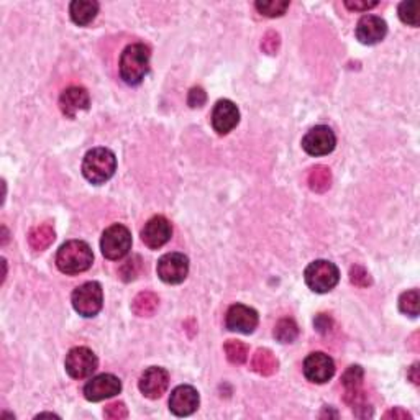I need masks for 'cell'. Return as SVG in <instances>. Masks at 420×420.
I'll list each match as a JSON object with an SVG mask.
<instances>
[{"mask_svg":"<svg viewBox=\"0 0 420 420\" xmlns=\"http://www.w3.org/2000/svg\"><path fill=\"white\" fill-rule=\"evenodd\" d=\"M304 279L305 284H307L313 292L325 294V292L332 291L338 284V281H340V271H338L333 263L317 260L305 268Z\"/></svg>","mask_w":420,"mask_h":420,"instance_id":"277c9868","label":"cell"},{"mask_svg":"<svg viewBox=\"0 0 420 420\" xmlns=\"http://www.w3.org/2000/svg\"><path fill=\"white\" fill-rule=\"evenodd\" d=\"M419 302H420L419 291L417 289L407 291L401 297H399V309H401V312L406 313V316L417 317L419 316Z\"/></svg>","mask_w":420,"mask_h":420,"instance_id":"4316f807","label":"cell"},{"mask_svg":"<svg viewBox=\"0 0 420 420\" xmlns=\"http://www.w3.org/2000/svg\"><path fill=\"white\" fill-rule=\"evenodd\" d=\"M206 100H207V96H206V92H203L202 87L190 89L189 97H188V104L190 105V107L192 109L202 107V105L206 104Z\"/></svg>","mask_w":420,"mask_h":420,"instance_id":"836d02e7","label":"cell"},{"mask_svg":"<svg viewBox=\"0 0 420 420\" xmlns=\"http://www.w3.org/2000/svg\"><path fill=\"white\" fill-rule=\"evenodd\" d=\"M118 273H120V278L126 283L131 281V279H135L140 273H142V258L140 256L130 258L129 261L122 265V268Z\"/></svg>","mask_w":420,"mask_h":420,"instance_id":"f546056e","label":"cell"},{"mask_svg":"<svg viewBox=\"0 0 420 420\" xmlns=\"http://www.w3.org/2000/svg\"><path fill=\"white\" fill-rule=\"evenodd\" d=\"M159 305V299L155 292H140L131 302V311L138 317H151Z\"/></svg>","mask_w":420,"mask_h":420,"instance_id":"7402d4cb","label":"cell"},{"mask_svg":"<svg viewBox=\"0 0 420 420\" xmlns=\"http://www.w3.org/2000/svg\"><path fill=\"white\" fill-rule=\"evenodd\" d=\"M117 158L109 148H94L87 151L82 161L84 177L92 184H104L115 174Z\"/></svg>","mask_w":420,"mask_h":420,"instance_id":"3957f363","label":"cell"},{"mask_svg":"<svg viewBox=\"0 0 420 420\" xmlns=\"http://www.w3.org/2000/svg\"><path fill=\"white\" fill-rule=\"evenodd\" d=\"M399 19L410 27H419V3L402 2L399 5Z\"/></svg>","mask_w":420,"mask_h":420,"instance_id":"f1b7e54d","label":"cell"},{"mask_svg":"<svg viewBox=\"0 0 420 420\" xmlns=\"http://www.w3.org/2000/svg\"><path fill=\"white\" fill-rule=\"evenodd\" d=\"M299 335V327L292 319H281L274 327L276 340L281 343H292Z\"/></svg>","mask_w":420,"mask_h":420,"instance_id":"d4e9b609","label":"cell"},{"mask_svg":"<svg viewBox=\"0 0 420 420\" xmlns=\"http://www.w3.org/2000/svg\"><path fill=\"white\" fill-rule=\"evenodd\" d=\"M91 97L84 87H69L59 97V107L66 117L74 118L80 110H87Z\"/></svg>","mask_w":420,"mask_h":420,"instance_id":"ac0fdd59","label":"cell"},{"mask_svg":"<svg viewBox=\"0 0 420 420\" xmlns=\"http://www.w3.org/2000/svg\"><path fill=\"white\" fill-rule=\"evenodd\" d=\"M254 7L261 15L276 19V16L286 14V10L289 8V2H286V0H263V2L254 3Z\"/></svg>","mask_w":420,"mask_h":420,"instance_id":"484cf974","label":"cell"},{"mask_svg":"<svg viewBox=\"0 0 420 420\" xmlns=\"http://www.w3.org/2000/svg\"><path fill=\"white\" fill-rule=\"evenodd\" d=\"M304 375L311 383L324 384L335 375V363L329 355L317 351L304 360Z\"/></svg>","mask_w":420,"mask_h":420,"instance_id":"30bf717a","label":"cell"},{"mask_svg":"<svg viewBox=\"0 0 420 420\" xmlns=\"http://www.w3.org/2000/svg\"><path fill=\"white\" fill-rule=\"evenodd\" d=\"M97 364H99V360H97L94 351L86 346L73 348L66 355L65 362L67 375L74 379H84V377L91 376L97 370Z\"/></svg>","mask_w":420,"mask_h":420,"instance_id":"52a82bcc","label":"cell"},{"mask_svg":"<svg viewBox=\"0 0 420 420\" xmlns=\"http://www.w3.org/2000/svg\"><path fill=\"white\" fill-rule=\"evenodd\" d=\"M252 370L261 376H271L278 371V360L273 351L260 348L252 358Z\"/></svg>","mask_w":420,"mask_h":420,"instance_id":"ffe728a7","label":"cell"},{"mask_svg":"<svg viewBox=\"0 0 420 420\" xmlns=\"http://www.w3.org/2000/svg\"><path fill=\"white\" fill-rule=\"evenodd\" d=\"M350 279L355 286L360 287H366L371 284V278L368 274V271L363 268V266H353L350 271Z\"/></svg>","mask_w":420,"mask_h":420,"instance_id":"1f68e13d","label":"cell"},{"mask_svg":"<svg viewBox=\"0 0 420 420\" xmlns=\"http://www.w3.org/2000/svg\"><path fill=\"white\" fill-rule=\"evenodd\" d=\"M158 276L166 284H181L188 278L189 260L182 253H168L159 258L158 261Z\"/></svg>","mask_w":420,"mask_h":420,"instance_id":"ba28073f","label":"cell"},{"mask_svg":"<svg viewBox=\"0 0 420 420\" xmlns=\"http://www.w3.org/2000/svg\"><path fill=\"white\" fill-rule=\"evenodd\" d=\"M150 58L151 53L146 45L133 43L126 46L120 56V65H118L120 78L129 86H138L150 71Z\"/></svg>","mask_w":420,"mask_h":420,"instance_id":"6da1fadb","label":"cell"},{"mask_svg":"<svg viewBox=\"0 0 420 420\" xmlns=\"http://www.w3.org/2000/svg\"><path fill=\"white\" fill-rule=\"evenodd\" d=\"M355 33L360 43L371 46L384 40L386 33H388V25H386L381 16L364 15L358 25H356Z\"/></svg>","mask_w":420,"mask_h":420,"instance_id":"e0dca14e","label":"cell"},{"mask_svg":"<svg viewBox=\"0 0 420 420\" xmlns=\"http://www.w3.org/2000/svg\"><path fill=\"white\" fill-rule=\"evenodd\" d=\"M56 235H54L53 227L48 223H41L36 225L35 228H32L28 233V243L35 252H43L53 243Z\"/></svg>","mask_w":420,"mask_h":420,"instance_id":"44dd1931","label":"cell"},{"mask_svg":"<svg viewBox=\"0 0 420 420\" xmlns=\"http://www.w3.org/2000/svg\"><path fill=\"white\" fill-rule=\"evenodd\" d=\"M363 376H364L363 368L358 366V364H355V366H350L345 373H343L342 384L345 386L346 391H356V389L362 388Z\"/></svg>","mask_w":420,"mask_h":420,"instance_id":"83f0119b","label":"cell"},{"mask_svg":"<svg viewBox=\"0 0 420 420\" xmlns=\"http://www.w3.org/2000/svg\"><path fill=\"white\" fill-rule=\"evenodd\" d=\"M94 261V253L86 241L71 240L61 245L56 254V266L65 274H79L87 271Z\"/></svg>","mask_w":420,"mask_h":420,"instance_id":"7a4b0ae2","label":"cell"},{"mask_svg":"<svg viewBox=\"0 0 420 420\" xmlns=\"http://www.w3.org/2000/svg\"><path fill=\"white\" fill-rule=\"evenodd\" d=\"M173 235V227L169 223V220L163 215H156L148 220L142 230V240L148 248L158 250L168 243L171 240Z\"/></svg>","mask_w":420,"mask_h":420,"instance_id":"4fadbf2b","label":"cell"},{"mask_svg":"<svg viewBox=\"0 0 420 420\" xmlns=\"http://www.w3.org/2000/svg\"><path fill=\"white\" fill-rule=\"evenodd\" d=\"M169 386V373L164 368L151 366L140 377L138 388L148 399H159Z\"/></svg>","mask_w":420,"mask_h":420,"instance_id":"9a60e30c","label":"cell"},{"mask_svg":"<svg viewBox=\"0 0 420 420\" xmlns=\"http://www.w3.org/2000/svg\"><path fill=\"white\" fill-rule=\"evenodd\" d=\"M212 126L217 131L219 135H227L239 125L240 122V112L239 107L233 104L232 100L222 99L215 104L214 110H212Z\"/></svg>","mask_w":420,"mask_h":420,"instance_id":"5bb4252c","label":"cell"},{"mask_svg":"<svg viewBox=\"0 0 420 420\" xmlns=\"http://www.w3.org/2000/svg\"><path fill=\"white\" fill-rule=\"evenodd\" d=\"M104 417L110 420H122L129 417V410L124 402H112L104 409Z\"/></svg>","mask_w":420,"mask_h":420,"instance_id":"4dcf8cb0","label":"cell"},{"mask_svg":"<svg viewBox=\"0 0 420 420\" xmlns=\"http://www.w3.org/2000/svg\"><path fill=\"white\" fill-rule=\"evenodd\" d=\"M228 362L233 364H243L248 360L250 348L247 343L239 340H228L223 346Z\"/></svg>","mask_w":420,"mask_h":420,"instance_id":"cb8c5ba5","label":"cell"},{"mask_svg":"<svg viewBox=\"0 0 420 420\" xmlns=\"http://www.w3.org/2000/svg\"><path fill=\"white\" fill-rule=\"evenodd\" d=\"M384 419H394V420H404V419H412V415L409 412H406L404 409L401 407H396V409H391L389 412L384 414Z\"/></svg>","mask_w":420,"mask_h":420,"instance_id":"d590c367","label":"cell"},{"mask_svg":"<svg viewBox=\"0 0 420 420\" xmlns=\"http://www.w3.org/2000/svg\"><path fill=\"white\" fill-rule=\"evenodd\" d=\"M279 45H281V40H279L278 33L268 32L265 36H263L261 49L268 54H276V51L279 49Z\"/></svg>","mask_w":420,"mask_h":420,"instance_id":"d6a6232c","label":"cell"},{"mask_svg":"<svg viewBox=\"0 0 420 420\" xmlns=\"http://www.w3.org/2000/svg\"><path fill=\"white\" fill-rule=\"evenodd\" d=\"M99 12V3L96 0H74L69 7L71 19L79 27H86L96 19Z\"/></svg>","mask_w":420,"mask_h":420,"instance_id":"d6986e66","label":"cell"},{"mask_svg":"<svg viewBox=\"0 0 420 420\" xmlns=\"http://www.w3.org/2000/svg\"><path fill=\"white\" fill-rule=\"evenodd\" d=\"M337 137L327 125H317L302 138V148L311 156H325L335 150Z\"/></svg>","mask_w":420,"mask_h":420,"instance_id":"9c48e42d","label":"cell"},{"mask_svg":"<svg viewBox=\"0 0 420 420\" xmlns=\"http://www.w3.org/2000/svg\"><path fill=\"white\" fill-rule=\"evenodd\" d=\"M122 391V381L113 375H99L84 386V396L91 402H100Z\"/></svg>","mask_w":420,"mask_h":420,"instance_id":"7c38bea8","label":"cell"},{"mask_svg":"<svg viewBox=\"0 0 420 420\" xmlns=\"http://www.w3.org/2000/svg\"><path fill=\"white\" fill-rule=\"evenodd\" d=\"M330 325H332V319H330L329 316H325V313H320V316H317L316 319V327L319 332H327V330H330Z\"/></svg>","mask_w":420,"mask_h":420,"instance_id":"8d00e7d4","label":"cell"},{"mask_svg":"<svg viewBox=\"0 0 420 420\" xmlns=\"http://www.w3.org/2000/svg\"><path fill=\"white\" fill-rule=\"evenodd\" d=\"M309 188H311L313 192H325V190L330 189L332 186V173L327 166H316L309 174Z\"/></svg>","mask_w":420,"mask_h":420,"instance_id":"603a6c76","label":"cell"},{"mask_svg":"<svg viewBox=\"0 0 420 420\" xmlns=\"http://www.w3.org/2000/svg\"><path fill=\"white\" fill-rule=\"evenodd\" d=\"M199 407V393L192 386H177L169 397V410L177 417L194 414Z\"/></svg>","mask_w":420,"mask_h":420,"instance_id":"2e32d148","label":"cell"},{"mask_svg":"<svg viewBox=\"0 0 420 420\" xmlns=\"http://www.w3.org/2000/svg\"><path fill=\"white\" fill-rule=\"evenodd\" d=\"M409 377H410V381H412L414 384H419V381H420V377H419V363H415L414 366L410 368Z\"/></svg>","mask_w":420,"mask_h":420,"instance_id":"74e56055","label":"cell"},{"mask_svg":"<svg viewBox=\"0 0 420 420\" xmlns=\"http://www.w3.org/2000/svg\"><path fill=\"white\" fill-rule=\"evenodd\" d=\"M376 5H377L376 0H373V2H368V0H355V2L353 0H346L345 2V7L351 12H368L370 8Z\"/></svg>","mask_w":420,"mask_h":420,"instance_id":"e575fe53","label":"cell"},{"mask_svg":"<svg viewBox=\"0 0 420 420\" xmlns=\"http://www.w3.org/2000/svg\"><path fill=\"white\" fill-rule=\"evenodd\" d=\"M225 325L230 332L252 333L258 327V312L254 309L243 304H235L228 309L225 316Z\"/></svg>","mask_w":420,"mask_h":420,"instance_id":"8fae6325","label":"cell"},{"mask_svg":"<svg viewBox=\"0 0 420 420\" xmlns=\"http://www.w3.org/2000/svg\"><path fill=\"white\" fill-rule=\"evenodd\" d=\"M100 250L107 260L117 261L126 256L131 250V233L125 225L115 223L104 232L100 240Z\"/></svg>","mask_w":420,"mask_h":420,"instance_id":"5b68a950","label":"cell"},{"mask_svg":"<svg viewBox=\"0 0 420 420\" xmlns=\"http://www.w3.org/2000/svg\"><path fill=\"white\" fill-rule=\"evenodd\" d=\"M73 307L82 317H94L100 312L104 304V292L99 283L91 281L76 287L73 292Z\"/></svg>","mask_w":420,"mask_h":420,"instance_id":"8992f818","label":"cell"}]
</instances>
